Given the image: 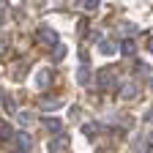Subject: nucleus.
Segmentation results:
<instances>
[{"label": "nucleus", "mask_w": 153, "mask_h": 153, "mask_svg": "<svg viewBox=\"0 0 153 153\" xmlns=\"http://www.w3.org/2000/svg\"><path fill=\"white\" fill-rule=\"evenodd\" d=\"M36 36H38V41H41V44H47V47H52V49L60 44V38H57V33H55L52 27H38Z\"/></svg>", "instance_id": "obj_1"}, {"label": "nucleus", "mask_w": 153, "mask_h": 153, "mask_svg": "<svg viewBox=\"0 0 153 153\" xmlns=\"http://www.w3.org/2000/svg\"><path fill=\"white\" fill-rule=\"evenodd\" d=\"M14 140H16V153H30L33 150V137L27 131H16Z\"/></svg>", "instance_id": "obj_2"}, {"label": "nucleus", "mask_w": 153, "mask_h": 153, "mask_svg": "<svg viewBox=\"0 0 153 153\" xmlns=\"http://www.w3.org/2000/svg\"><path fill=\"white\" fill-rule=\"evenodd\" d=\"M47 150H49V153H66V150H68V137H66V134L55 137V140L47 145Z\"/></svg>", "instance_id": "obj_3"}, {"label": "nucleus", "mask_w": 153, "mask_h": 153, "mask_svg": "<svg viewBox=\"0 0 153 153\" xmlns=\"http://www.w3.org/2000/svg\"><path fill=\"white\" fill-rule=\"evenodd\" d=\"M60 107H63V99H60V96H44V99H41V109L44 112L60 109Z\"/></svg>", "instance_id": "obj_4"}, {"label": "nucleus", "mask_w": 153, "mask_h": 153, "mask_svg": "<svg viewBox=\"0 0 153 153\" xmlns=\"http://www.w3.org/2000/svg\"><path fill=\"white\" fill-rule=\"evenodd\" d=\"M41 126H44L49 134H57V137H60V131H63V120H60V118H44Z\"/></svg>", "instance_id": "obj_5"}, {"label": "nucleus", "mask_w": 153, "mask_h": 153, "mask_svg": "<svg viewBox=\"0 0 153 153\" xmlns=\"http://www.w3.org/2000/svg\"><path fill=\"white\" fill-rule=\"evenodd\" d=\"M99 52L101 55H118L120 52V44H115L112 38H101V41H99Z\"/></svg>", "instance_id": "obj_6"}, {"label": "nucleus", "mask_w": 153, "mask_h": 153, "mask_svg": "<svg viewBox=\"0 0 153 153\" xmlns=\"http://www.w3.org/2000/svg\"><path fill=\"white\" fill-rule=\"evenodd\" d=\"M137 93H140V90H137V85H134V82H123V85H120V99H123V101L137 99Z\"/></svg>", "instance_id": "obj_7"}, {"label": "nucleus", "mask_w": 153, "mask_h": 153, "mask_svg": "<svg viewBox=\"0 0 153 153\" xmlns=\"http://www.w3.org/2000/svg\"><path fill=\"white\" fill-rule=\"evenodd\" d=\"M140 33V27L137 25H131V22H123L120 25V36H126V41H134V36Z\"/></svg>", "instance_id": "obj_8"}, {"label": "nucleus", "mask_w": 153, "mask_h": 153, "mask_svg": "<svg viewBox=\"0 0 153 153\" xmlns=\"http://www.w3.org/2000/svg\"><path fill=\"white\" fill-rule=\"evenodd\" d=\"M112 82H115L112 71H109V68H101V71H99V88H109Z\"/></svg>", "instance_id": "obj_9"}, {"label": "nucleus", "mask_w": 153, "mask_h": 153, "mask_svg": "<svg viewBox=\"0 0 153 153\" xmlns=\"http://www.w3.org/2000/svg\"><path fill=\"white\" fill-rule=\"evenodd\" d=\"M76 82H79V85H90V68L88 66L76 68Z\"/></svg>", "instance_id": "obj_10"}, {"label": "nucleus", "mask_w": 153, "mask_h": 153, "mask_svg": "<svg viewBox=\"0 0 153 153\" xmlns=\"http://www.w3.org/2000/svg\"><path fill=\"white\" fill-rule=\"evenodd\" d=\"M82 134H85L88 140H96V137H99V123H85L82 126Z\"/></svg>", "instance_id": "obj_11"}, {"label": "nucleus", "mask_w": 153, "mask_h": 153, "mask_svg": "<svg viewBox=\"0 0 153 153\" xmlns=\"http://www.w3.org/2000/svg\"><path fill=\"white\" fill-rule=\"evenodd\" d=\"M3 107H6V112H8V115H16V112H19V109H16V104H14V99H11L8 93H3Z\"/></svg>", "instance_id": "obj_12"}, {"label": "nucleus", "mask_w": 153, "mask_h": 153, "mask_svg": "<svg viewBox=\"0 0 153 153\" xmlns=\"http://www.w3.org/2000/svg\"><path fill=\"white\" fill-rule=\"evenodd\" d=\"M14 137V128L8 123H0V140H11Z\"/></svg>", "instance_id": "obj_13"}, {"label": "nucleus", "mask_w": 153, "mask_h": 153, "mask_svg": "<svg viewBox=\"0 0 153 153\" xmlns=\"http://www.w3.org/2000/svg\"><path fill=\"white\" fill-rule=\"evenodd\" d=\"M66 52H68V49H66L63 44H57V47L52 49V60H63V57H66Z\"/></svg>", "instance_id": "obj_14"}, {"label": "nucleus", "mask_w": 153, "mask_h": 153, "mask_svg": "<svg viewBox=\"0 0 153 153\" xmlns=\"http://www.w3.org/2000/svg\"><path fill=\"white\" fill-rule=\"evenodd\" d=\"M49 79H52V76H49V71H38V76H36V82L41 85V88H47V85H49Z\"/></svg>", "instance_id": "obj_15"}, {"label": "nucleus", "mask_w": 153, "mask_h": 153, "mask_svg": "<svg viewBox=\"0 0 153 153\" xmlns=\"http://www.w3.org/2000/svg\"><path fill=\"white\" fill-rule=\"evenodd\" d=\"M134 49H137V47H134V41H123V44H120V52H123V55H134Z\"/></svg>", "instance_id": "obj_16"}, {"label": "nucleus", "mask_w": 153, "mask_h": 153, "mask_svg": "<svg viewBox=\"0 0 153 153\" xmlns=\"http://www.w3.org/2000/svg\"><path fill=\"white\" fill-rule=\"evenodd\" d=\"M82 8L85 11H96L99 8V0H82Z\"/></svg>", "instance_id": "obj_17"}, {"label": "nucleus", "mask_w": 153, "mask_h": 153, "mask_svg": "<svg viewBox=\"0 0 153 153\" xmlns=\"http://www.w3.org/2000/svg\"><path fill=\"white\" fill-rule=\"evenodd\" d=\"M16 120L22 123V126H27V123H30V115H27V112L22 109V112H16Z\"/></svg>", "instance_id": "obj_18"}, {"label": "nucleus", "mask_w": 153, "mask_h": 153, "mask_svg": "<svg viewBox=\"0 0 153 153\" xmlns=\"http://www.w3.org/2000/svg\"><path fill=\"white\" fill-rule=\"evenodd\" d=\"M145 123H153V107H150V109L145 112Z\"/></svg>", "instance_id": "obj_19"}, {"label": "nucleus", "mask_w": 153, "mask_h": 153, "mask_svg": "<svg viewBox=\"0 0 153 153\" xmlns=\"http://www.w3.org/2000/svg\"><path fill=\"white\" fill-rule=\"evenodd\" d=\"M145 142H148V150H150V153H153V131H150V134H148V140H145Z\"/></svg>", "instance_id": "obj_20"}, {"label": "nucleus", "mask_w": 153, "mask_h": 153, "mask_svg": "<svg viewBox=\"0 0 153 153\" xmlns=\"http://www.w3.org/2000/svg\"><path fill=\"white\" fill-rule=\"evenodd\" d=\"M3 19H6V6H0V25H3Z\"/></svg>", "instance_id": "obj_21"}, {"label": "nucleus", "mask_w": 153, "mask_h": 153, "mask_svg": "<svg viewBox=\"0 0 153 153\" xmlns=\"http://www.w3.org/2000/svg\"><path fill=\"white\" fill-rule=\"evenodd\" d=\"M148 49H150V52H153V38H150V47H148Z\"/></svg>", "instance_id": "obj_22"}, {"label": "nucleus", "mask_w": 153, "mask_h": 153, "mask_svg": "<svg viewBox=\"0 0 153 153\" xmlns=\"http://www.w3.org/2000/svg\"><path fill=\"white\" fill-rule=\"evenodd\" d=\"M0 49H3V38H0Z\"/></svg>", "instance_id": "obj_23"}, {"label": "nucleus", "mask_w": 153, "mask_h": 153, "mask_svg": "<svg viewBox=\"0 0 153 153\" xmlns=\"http://www.w3.org/2000/svg\"><path fill=\"white\" fill-rule=\"evenodd\" d=\"M150 88H153V76H150Z\"/></svg>", "instance_id": "obj_24"}]
</instances>
